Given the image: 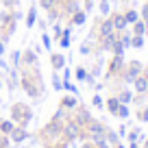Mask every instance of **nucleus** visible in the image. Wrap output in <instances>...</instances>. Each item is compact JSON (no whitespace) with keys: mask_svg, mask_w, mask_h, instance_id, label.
I'll list each match as a JSON object with an SVG mask.
<instances>
[{"mask_svg":"<svg viewBox=\"0 0 148 148\" xmlns=\"http://www.w3.org/2000/svg\"><path fill=\"white\" fill-rule=\"evenodd\" d=\"M142 68H144L142 61H137V59L129 61V63L124 65V70H122V74H120V81L124 85H133V81L142 74Z\"/></svg>","mask_w":148,"mask_h":148,"instance_id":"obj_1","label":"nucleus"},{"mask_svg":"<svg viewBox=\"0 0 148 148\" xmlns=\"http://www.w3.org/2000/svg\"><path fill=\"white\" fill-rule=\"evenodd\" d=\"M124 65H126L124 57H122V55H113L111 61H109V68H107V79H120Z\"/></svg>","mask_w":148,"mask_h":148,"instance_id":"obj_2","label":"nucleus"},{"mask_svg":"<svg viewBox=\"0 0 148 148\" xmlns=\"http://www.w3.org/2000/svg\"><path fill=\"white\" fill-rule=\"evenodd\" d=\"M31 109H28L24 102H18V105H13V109H11V118H13L15 122H20V126H24L28 120H31Z\"/></svg>","mask_w":148,"mask_h":148,"instance_id":"obj_3","label":"nucleus"},{"mask_svg":"<svg viewBox=\"0 0 148 148\" xmlns=\"http://www.w3.org/2000/svg\"><path fill=\"white\" fill-rule=\"evenodd\" d=\"M118 37H120V33H111V35H105V37H100V39H96L98 50L100 52H111L113 46H116V42H118Z\"/></svg>","mask_w":148,"mask_h":148,"instance_id":"obj_4","label":"nucleus"},{"mask_svg":"<svg viewBox=\"0 0 148 148\" xmlns=\"http://www.w3.org/2000/svg\"><path fill=\"white\" fill-rule=\"evenodd\" d=\"M85 22H87V13L83 11V7H79L74 13L68 15V24H72V26H83Z\"/></svg>","mask_w":148,"mask_h":148,"instance_id":"obj_5","label":"nucleus"},{"mask_svg":"<svg viewBox=\"0 0 148 148\" xmlns=\"http://www.w3.org/2000/svg\"><path fill=\"white\" fill-rule=\"evenodd\" d=\"M109 18H111V22H113V28H116V33H122V31H126V28H129V24H126L124 13H122V11H113Z\"/></svg>","mask_w":148,"mask_h":148,"instance_id":"obj_6","label":"nucleus"},{"mask_svg":"<svg viewBox=\"0 0 148 148\" xmlns=\"http://www.w3.org/2000/svg\"><path fill=\"white\" fill-rule=\"evenodd\" d=\"M65 55L63 52H50V63H52V72H59L65 68Z\"/></svg>","mask_w":148,"mask_h":148,"instance_id":"obj_7","label":"nucleus"},{"mask_svg":"<svg viewBox=\"0 0 148 148\" xmlns=\"http://www.w3.org/2000/svg\"><path fill=\"white\" fill-rule=\"evenodd\" d=\"M37 61H39V55H37L33 48H28V50H24V52H22V65H24V68L37 65Z\"/></svg>","mask_w":148,"mask_h":148,"instance_id":"obj_8","label":"nucleus"},{"mask_svg":"<svg viewBox=\"0 0 148 148\" xmlns=\"http://www.w3.org/2000/svg\"><path fill=\"white\" fill-rule=\"evenodd\" d=\"M122 13H124V20H126V24H129V26H133V24L139 20V11L133 9V7H129V9L122 11Z\"/></svg>","mask_w":148,"mask_h":148,"instance_id":"obj_9","label":"nucleus"},{"mask_svg":"<svg viewBox=\"0 0 148 148\" xmlns=\"http://www.w3.org/2000/svg\"><path fill=\"white\" fill-rule=\"evenodd\" d=\"M133 87H135V92H137V94H146L148 92V79H144L142 74H139L137 79L133 81Z\"/></svg>","mask_w":148,"mask_h":148,"instance_id":"obj_10","label":"nucleus"},{"mask_svg":"<svg viewBox=\"0 0 148 148\" xmlns=\"http://www.w3.org/2000/svg\"><path fill=\"white\" fill-rule=\"evenodd\" d=\"M98 13H100V18H109L113 11H111V0H100L98 2Z\"/></svg>","mask_w":148,"mask_h":148,"instance_id":"obj_11","label":"nucleus"},{"mask_svg":"<svg viewBox=\"0 0 148 148\" xmlns=\"http://www.w3.org/2000/svg\"><path fill=\"white\" fill-rule=\"evenodd\" d=\"M129 31H131V35H146V22L137 20L133 26H129Z\"/></svg>","mask_w":148,"mask_h":148,"instance_id":"obj_12","label":"nucleus"},{"mask_svg":"<svg viewBox=\"0 0 148 148\" xmlns=\"http://www.w3.org/2000/svg\"><path fill=\"white\" fill-rule=\"evenodd\" d=\"M35 22H37V5H31V9L26 13V28H33Z\"/></svg>","mask_w":148,"mask_h":148,"instance_id":"obj_13","label":"nucleus"},{"mask_svg":"<svg viewBox=\"0 0 148 148\" xmlns=\"http://www.w3.org/2000/svg\"><path fill=\"white\" fill-rule=\"evenodd\" d=\"M79 52H81V55H83V57H87V55H92V52H94V39H89V37H87V39H85V42H83V44H81V48H79Z\"/></svg>","mask_w":148,"mask_h":148,"instance_id":"obj_14","label":"nucleus"},{"mask_svg":"<svg viewBox=\"0 0 148 148\" xmlns=\"http://www.w3.org/2000/svg\"><path fill=\"white\" fill-rule=\"evenodd\" d=\"M144 44H146V37H144V35H131V48H135V50H142Z\"/></svg>","mask_w":148,"mask_h":148,"instance_id":"obj_15","label":"nucleus"},{"mask_svg":"<svg viewBox=\"0 0 148 148\" xmlns=\"http://www.w3.org/2000/svg\"><path fill=\"white\" fill-rule=\"evenodd\" d=\"M11 139H13V142H24V139H26V131H24V126H15V129L11 131Z\"/></svg>","mask_w":148,"mask_h":148,"instance_id":"obj_16","label":"nucleus"},{"mask_svg":"<svg viewBox=\"0 0 148 148\" xmlns=\"http://www.w3.org/2000/svg\"><path fill=\"white\" fill-rule=\"evenodd\" d=\"M13 129H15L13 120H0V133H2V135H11Z\"/></svg>","mask_w":148,"mask_h":148,"instance_id":"obj_17","label":"nucleus"},{"mask_svg":"<svg viewBox=\"0 0 148 148\" xmlns=\"http://www.w3.org/2000/svg\"><path fill=\"white\" fill-rule=\"evenodd\" d=\"M118 107H120L118 96H109V98H107V109H109V113H113V116H116V113H118Z\"/></svg>","mask_w":148,"mask_h":148,"instance_id":"obj_18","label":"nucleus"},{"mask_svg":"<svg viewBox=\"0 0 148 148\" xmlns=\"http://www.w3.org/2000/svg\"><path fill=\"white\" fill-rule=\"evenodd\" d=\"M76 105H79V102H76V96H74V94H70V96H65L63 100H61V107H63V109H76Z\"/></svg>","mask_w":148,"mask_h":148,"instance_id":"obj_19","label":"nucleus"},{"mask_svg":"<svg viewBox=\"0 0 148 148\" xmlns=\"http://www.w3.org/2000/svg\"><path fill=\"white\" fill-rule=\"evenodd\" d=\"M37 7L44 11H50L55 7H59V0H37Z\"/></svg>","mask_w":148,"mask_h":148,"instance_id":"obj_20","label":"nucleus"},{"mask_svg":"<svg viewBox=\"0 0 148 148\" xmlns=\"http://www.w3.org/2000/svg\"><path fill=\"white\" fill-rule=\"evenodd\" d=\"M74 76H76V81H79V83H85V79L89 76V70L85 68V65H79V68H76V72H74Z\"/></svg>","mask_w":148,"mask_h":148,"instance_id":"obj_21","label":"nucleus"},{"mask_svg":"<svg viewBox=\"0 0 148 148\" xmlns=\"http://www.w3.org/2000/svg\"><path fill=\"white\" fill-rule=\"evenodd\" d=\"M118 100L124 102V105H126V102H131V100H133V92H131V89H126V87H122L120 94H118Z\"/></svg>","mask_w":148,"mask_h":148,"instance_id":"obj_22","label":"nucleus"},{"mask_svg":"<svg viewBox=\"0 0 148 148\" xmlns=\"http://www.w3.org/2000/svg\"><path fill=\"white\" fill-rule=\"evenodd\" d=\"M11 65H13V70H18L20 65H22V52H20V50L11 52Z\"/></svg>","mask_w":148,"mask_h":148,"instance_id":"obj_23","label":"nucleus"},{"mask_svg":"<svg viewBox=\"0 0 148 148\" xmlns=\"http://www.w3.org/2000/svg\"><path fill=\"white\" fill-rule=\"evenodd\" d=\"M2 7L7 11H15V9H20V0H2Z\"/></svg>","mask_w":148,"mask_h":148,"instance_id":"obj_24","label":"nucleus"},{"mask_svg":"<svg viewBox=\"0 0 148 148\" xmlns=\"http://www.w3.org/2000/svg\"><path fill=\"white\" fill-rule=\"evenodd\" d=\"M61 35H63V26H61V22H55V26H52V37H55V42H59Z\"/></svg>","mask_w":148,"mask_h":148,"instance_id":"obj_25","label":"nucleus"},{"mask_svg":"<svg viewBox=\"0 0 148 148\" xmlns=\"http://www.w3.org/2000/svg\"><path fill=\"white\" fill-rule=\"evenodd\" d=\"M118 118H122V120H126L129 118V107L124 105V102H120V107H118V113H116Z\"/></svg>","mask_w":148,"mask_h":148,"instance_id":"obj_26","label":"nucleus"},{"mask_svg":"<svg viewBox=\"0 0 148 148\" xmlns=\"http://www.w3.org/2000/svg\"><path fill=\"white\" fill-rule=\"evenodd\" d=\"M52 87L55 89H63V81H61V76L57 72H52Z\"/></svg>","mask_w":148,"mask_h":148,"instance_id":"obj_27","label":"nucleus"},{"mask_svg":"<svg viewBox=\"0 0 148 148\" xmlns=\"http://www.w3.org/2000/svg\"><path fill=\"white\" fill-rule=\"evenodd\" d=\"M89 74H92L94 79H96V76H100V74H102V63H100V61L92 65V70H89Z\"/></svg>","mask_w":148,"mask_h":148,"instance_id":"obj_28","label":"nucleus"},{"mask_svg":"<svg viewBox=\"0 0 148 148\" xmlns=\"http://www.w3.org/2000/svg\"><path fill=\"white\" fill-rule=\"evenodd\" d=\"M42 42H44V48H46V50H50V48H52V39H50V35H48V31L42 33Z\"/></svg>","mask_w":148,"mask_h":148,"instance_id":"obj_29","label":"nucleus"},{"mask_svg":"<svg viewBox=\"0 0 148 148\" xmlns=\"http://www.w3.org/2000/svg\"><path fill=\"white\" fill-rule=\"evenodd\" d=\"M63 89H68V92H70V94H74V96L79 94V89H76V85H74V83H70V81H65V83H63Z\"/></svg>","mask_w":148,"mask_h":148,"instance_id":"obj_30","label":"nucleus"},{"mask_svg":"<svg viewBox=\"0 0 148 148\" xmlns=\"http://www.w3.org/2000/svg\"><path fill=\"white\" fill-rule=\"evenodd\" d=\"M139 20H148V0L142 5V11H139Z\"/></svg>","mask_w":148,"mask_h":148,"instance_id":"obj_31","label":"nucleus"},{"mask_svg":"<svg viewBox=\"0 0 148 148\" xmlns=\"http://www.w3.org/2000/svg\"><path fill=\"white\" fill-rule=\"evenodd\" d=\"M94 9V0H83V11L85 13H92Z\"/></svg>","mask_w":148,"mask_h":148,"instance_id":"obj_32","label":"nucleus"},{"mask_svg":"<svg viewBox=\"0 0 148 148\" xmlns=\"http://www.w3.org/2000/svg\"><path fill=\"white\" fill-rule=\"evenodd\" d=\"M92 105H94V107H102V98L98 96V94H96V96L92 98Z\"/></svg>","mask_w":148,"mask_h":148,"instance_id":"obj_33","label":"nucleus"},{"mask_svg":"<svg viewBox=\"0 0 148 148\" xmlns=\"http://www.w3.org/2000/svg\"><path fill=\"white\" fill-rule=\"evenodd\" d=\"M139 120H142V122H148V107H146L144 111H139Z\"/></svg>","mask_w":148,"mask_h":148,"instance_id":"obj_34","label":"nucleus"},{"mask_svg":"<svg viewBox=\"0 0 148 148\" xmlns=\"http://www.w3.org/2000/svg\"><path fill=\"white\" fill-rule=\"evenodd\" d=\"M137 137H139V131H131V135H129L131 142H137Z\"/></svg>","mask_w":148,"mask_h":148,"instance_id":"obj_35","label":"nucleus"},{"mask_svg":"<svg viewBox=\"0 0 148 148\" xmlns=\"http://www.w3.org/2000/svg\"><path fill=\"white\" fill-rule=\"evenodd\" d=\"M5 52H7V44L0 39V57H5Z\"/></svg>","mask_w":148,"mask_h":148,"instance_id":"obj_36","label":"nucleus"},{"mask_svg":"<svg viewBox=\"0 0 148 148\" xmlns=\"http://www.w3.org/2000/svg\"><path fill=\"white\" fill-rule=\"evenodd\" d=\"M35 24H37V26H39V28H42V33L46 31V20H37Z\"/></svg>","mask_w":148,"mask_h":148,"instance_id":"obj_37","label":"nucleus"},{"mask_svg":"<svg viewBox=\"0 0 148 148\" xmlns=\"http://www.w3.org/2000/svg\"><path fill=\"white\" fill-rule=\"evenodd\" d=\"M0 70H7V61H5V57H0Z\"/></svg>","mask_w":148,"mask_h":148,"instance_id":"obj_38","label":"nucleus"},{"mask_svg":"<svg viewBox=\"0 0 148 148\" xmlns=\"http://www.w3.org/2000/svg\"><path fill=\"white\" fill-rule=\"evenodd\" d=\"M142 76H144V79H148V65H144V68H142Z\"/></svg>","mask_w":148,"mask_h":148,"instance_id":"obj_39","label":"nucleus"},{"mask_svg":"<svg viewBox=\"0 0 148 148\" xmlns=\"http://www.w3.org/2000/svg\"><path fill=\"white\" fill-rule=\"evenodd\" d=\"M144 22H146V33H148V20H144Z\"/></svg>","mask_w":148,"mask_h":148,"instance_id":"obj_40","label":"nucleus"},{"mask_svg":"<svg viewBox=\"0 0 148 148\" xmlns=\"http://www.w3.org/2000/svg\"><path fill=\"white\" fill-rule=\"evenodd\" d=\"M116 148H124V146H120V144H116Z\"/></svg>","mask_w":148,"mask_h":148,"instance_id":"obj_41","label":"nucleus"},{"mask_svg":"<svg viewBox=\"0 0 148 148\" xmlns=\"http://www.w3.org/2000/svg\"><path fill=\"white\" fill-rule=\"evenodd\" d=\"M0 89H2V79H0Z\"/></svg>","mask_w":148,"mask_h":148,"instance_id":"obj_42","label":"nucleus"}]
</instances>
